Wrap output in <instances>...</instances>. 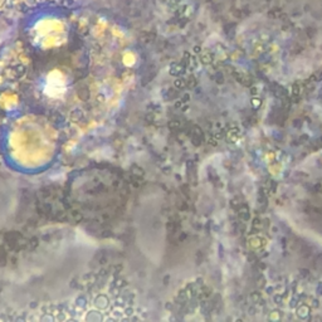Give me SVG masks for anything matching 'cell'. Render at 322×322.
Wrapping results in <instances>:
<instances>
[{
  "label": "cell",
  "mask_w": 322,
  "mask_h": 322,
  "mask_svg": "<svg viewBox=\"0 0 322 322\" xmlns=\"http://www.w3.org/2000/svg\"><path fill=\"white\" fill-rule=\"evenodd\" d=\"M308 307H306V306H303V307H301L300 310H298V315L301 316V317H304V316H307L308 315Z\"/></svg>",
  "instance_id": "6da1fadb"
},
{
  "label": "cell",
  "mask_w": 322,
  "mask_h": 322,
  "mask_svg": "<svg viewBox=\"0 0 322 322\" xmlns=\"http://www.w3.org/2000/svg\"><path fill=\"white\" fill-rule=\"evenodd\" d=\"M240 217H242V219H248L249 214H248V208L247 206H243V209H240Z\"/></svg>",
  "instance_id": "7a4b0ae2"
},
{
  "label": "cell",
  "mask_w": 322,
  "mask_h": 322,
  "mask_svg": "<svg viewBox=\"0 0 322 322\" xmlns=\"http://www.w3.org/2000/svg\"><path fill=\"white\" fill-rule=\"evenodd\" d=\"M250 298L253 300V302H261V297H259V294L258 293H254L250 296Z\"/></svg>",
  "instance_id": "3957f363"
}]
</instances>
